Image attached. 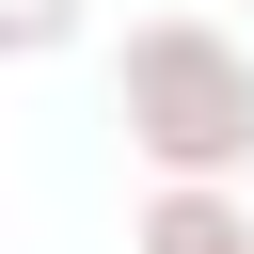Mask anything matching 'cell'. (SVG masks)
<instances>
[{
    "instance_id": "6da1fadb",
    "label": "cell",
    "mask_w": 254,
    "mask_h": 254,
    "mask_svg": "<svg viewBox=\"0 0 254 254\" xmlns=\"http://www.w3.org/2000/svg\"><path fill=\"white\" fill-rule=\"evenodd\" d=\"M111 111L159 175H222V190L254 175V48L206 32V16H143L127 64H111Z\"/></svg>"
},
{
    "instance_id": "7a4b0ae2",
    "label": "cell",
    "mask_w": 254,
    "mask_h": 254,
    "mask_svg": "<svg viewBox=\"0 0 254 254\" xmlns=\"http://www.w3.org/2000/svg\"><path fill=\"white\" fill-rule=\"evenodd\" d=\"M143 254H254V206H238L222 175H159V206H143Z\"/></svg>"
},
{
    "instance_id": "3957f363",
    "label": "cell",
    "mask_w": 254,
    "mask_h": 254,
    "mask_svg": "<svg viewBox=\"0 0 254 254\" xmlns=\"http://www.w3.org/2000/svg\"><path fill=\"white\" fill-rule=\"evenodd\" d=\"M0 48H16V64H48V48H79V0H0Z\"/></svg>"
}]
</instances>
